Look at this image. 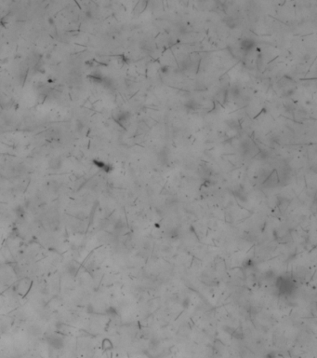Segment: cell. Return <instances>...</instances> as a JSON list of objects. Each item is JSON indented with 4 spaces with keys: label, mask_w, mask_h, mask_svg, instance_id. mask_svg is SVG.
Here are the masks:
<instances>
[{
    "label": "cell",
    "mask_w": 317,
    "mask_h": 358,
    "mask_svg": "<svg viewBox=\"0 0 317 358\" xmlns=\"http://www.w3.org/2000/svg\"><path fill=\"white\" fill-rule=\"evenodd\" d=\"M77 271H78V267H77V265H75V264H70V265L68 266V268H67V272H68V273H69L71 276L76 275Z\"/></svg>",
    "instance_id": "obj_7"
},
{
    "label": "cell",
    "mask_w": 317,
    "mask_h": 358,
    "mask_svg": "<svg viewBox=\"0 0 317 358\" xmlns=\"http://www.w3.org/2000/svg\"><path fill=\"white\" fill-rule=\"evenodd\" d=\"M226 24L230 28H234L236 27V21L233 18H228V20L226 21Z\"/></svg>",
    "instance_id": "obj_8"
},
{
    "label": "cell",
    "mask_w": 317,
    "mask_h": 358,
    "mask_svg": "<svg viewBox=\"0 0 317 358\" xmlns=\"http://www.w3.org/2000/svg\"><path fill=\"white\" fill-rule=\"evenodd\" d=\"M295 92V90L294 89H290V90H287V91H286V93H285V95L286 96H290L291 94H293Z\"/></svg>",
    "instance_id": "obj_14"
},
{
    "label": "cell",
    "mask_w": 317,
    "mask_h": 358,
    "mask_svg": "<svg viewBox=\"0 0 317 358\" xmlns=\"http://www.w3.org/2000/svg\"><path fill=\"white\" fill-rule=\"evenodd\" d=\"M55 161H56V159H55V160H53V162H54V164H50V167H51L52 169H55V165H56V162H55ZM58 164H59V165H62V164H61V161H60V160L58 161ZM59 165H58V168H60V167H61V166H59Z\"/></svg>",
    "instance_id": "obj_13"
},
{
    "label": "cell",
    "mask_w": 317,
    "mask_h": 358,
    "mask_svg": "<svg viewBox=\"0 0 317 358\" xmlns=\"http://www.w3.org/2000/svg\"><path fill=\"white\" fill-rule=\"evenodd\" d=\"M255 46H256V42L251 38H244L240 43L241 50L246 52H248L249 51H251Z\"/></svg>",
    "instance_id": "obj_3"
},
{
    "label": "cell",
    "mask_w": 317,
    "mask_h": 358,
    "mask_svg": "<svg viewBox=\"0 0 317 358\" xmlns=\"http://www.w3.org/2000/svg\"><path fill=\"white\" fill-rule=\"evenodd\" d=\"M264 358H276V354H275V352L271 351V352H268V353L264 356Z\"/></svg>",
    "instance_id": "obj_12"
},
{
    "label": "cell",
    "mask_w": 317,
    "mask_h": 358,
    "mask_svg": "<svg viewBox=\"0 0 317 358\" xmlns=\"http://www.w3.org/2000/svg\"><path fill=\"white\" fill-rule=\"evenodd\" d=\"M276 285H277L279 292L281 294H285V295L291 293L295 287V284L290 279H288L286 277H283V276L278 278Z\"/></svg>",
    "instance_id": "obj_1"
},
{
    "label": "cell",
    "mask_w": 317,
    "mask_h": 358,
    "mask_svg": "<svg viewBox=\"0 0 317 358\" xmlns=\"http://www.w3.org/2000/svg\"><path fill=\"white\" fill-rule=\"evenodd\" d=\"M93 162L95 163V165H96L97 167L102 169V170L105 171L106 173H109V172L112 170V167H111L109 164H106V163H104V162H102V161H94Z\"/></svg>",
    "instance_id": "obj_6"
},
{
    "label": "cell",
    "mask_w": 317,
    "mask_h": 358,
    "mask_svg": "<svg viewBox=\"0 0 317 358\" xmlns=\"http://www.w3.org/2000/svg\"><path fill=\"white\" fill-rule=\"evenodd\" d=\"M15 213L17 214V215H18L19 217H23V215L24 214V211L22 208H20V207H18V208L15 210Z\"/></svg>",
    "instance_id": "obj_10"
},
{
    "label": "cell",
    "mask_w": 317,
    "mask_h": 358,
    "mask_svg": "<svg viewBox=\"0 0 317 358\" xmlns=\"http://www.w3.org/2000/svg\"><path fill=\"white\" fill-rule=\"evenodd\" d=\"M46 340L49 346H51L53 349H56V350H61L64 346V338L61 335H57V334L47 335Z\"/></svg>",
    "instance_id": "obj_2"
},
{
    "label": "cell",
    "mask_w": 317,
    "mask_h": 358,
    "mask_svg": "<svg viewBox=\"0 0 317 358\" xmlns=\"http://www.w3.org/2000/svg\"><path fill=\"white\" fill-rule=\"evenodd\" d=\"M161 72H162L163 74H168V73L169 72V66H168V65L162 66V67H161Z\"/></svg>",
    "instance_id": "obj_11"
},
{
    "label": "cell",
    "mask_w": 317,
    "mask_h": 358,
    "mask_svg": "<svg viewBox=\"0 0 317 358\" xmlns=\"http://www.w3.org/2000/svg\"><path fill=\"white\" fill-rule=\"evenodd\" d=\"M232 94H233L234 97L239 96V94H240V90H239L238 88H236V87H233V88L232 89Z\"/></svg>",
    "instance_id": "obj_9"
},
{
    "label": "cell",
    "mask_w": 317,
    "mask_h": 358,
    "mask_svg": "<svg viewBox=\"0 0 317 358\" xmlns=\"http://www.w3.org/2000/svg\"><path fill=\"white\" fill-rule=\"evenodd\" d=\"M129 117H130V114L127 111H121L116 117V121L121 124V122H125L128 121Z\"/></svg>",
    "instance_id": "obj_4"
},
{
    "label": "cell",
    "mask_w": 317,
    "mask_h": 358,
    "mask_svg": "<svg viewBox=\"0 0 317 358\" xmlns=\"http://www.w3.org/2000/svg\"><path fill=\"white\" fill-rule=\"evenodd\" d=\"M184 106H185L186 108H188L189 110H191V111H195V110H197V109L200 107L199 104H198L196 101H195V100H189V101H187V102L185 103Z\"/></svg>",
    "instance_id": "obj_5"
}]
</instances>
